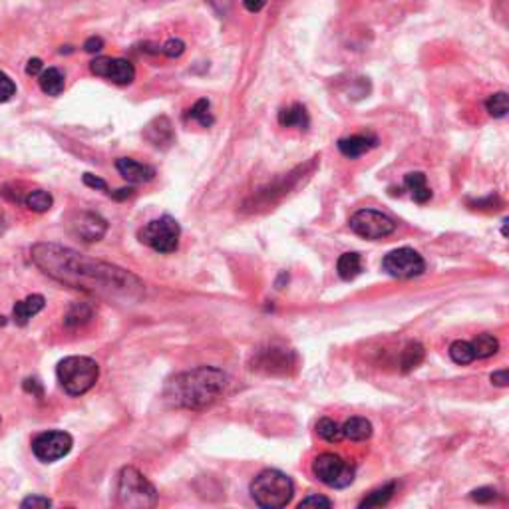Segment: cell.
Returning a JSON list of instances; mask_svg holds the SVG:
<instances>
[{
  "mask_svg": "<svg viewBox=\"0 0 509 509\" xmlns=\"http://www.w3.org/2000/svg\"><path fill=\"white\" fill-rule=\"evenodd\" d=\"M496 496H498V491L494 487H479V489L472 491V499L477 503H487V501L496 499Z\"/></svg>",
  "mask_w": 509,
  "mask_h": 509,
  "instance_id": "cell-34",
  "label": "cell"
},
{
  "mask_svg": "<svg viewBox=\"0 0 509 509\" xmlns=\"http://www.w3.org/2000/svg\"><path fill=\"white\" fill-rule=\"evenodd\" d=\"M382 269L394 278H412L426 271V261L412 247H400L384 257Z\"/></svg>",
  "mask_w": 509,
  "mask_h": 509,
  "instance_id": "cell-9",
  "label": "cell"
},
{
  "mask_svg": "<svg viewBox=\"0 0 509 509\" xmlns=\"http://www.w3.org/2000/svg\"><path fill=\"white\" fill-rule=\"evenodd\" d=\"M4 227H6V219H4V213L0 211V235L4 233Z\"/></svg>",
  "mask_w": 509,
  "mask_h": 509,
  "instance_id": "cell-42",
  "label": "cell"
},
{
  "mask_svg": "<svg viewBox=\"0 0 509 509\" xmlns=\"http://www.w3.org/2000/svg\"><path fill=\"white\" fill-rule=\"evenodd\" d=\"M229 386L227 374L213 366H199L181 372L165 386V400L175 408L207 410L219 400Z\"/></svg>",
  "mask_w": 509,
  "mask_h": 509,
  "instance_id": "cell-2",
  "label": "cell"
},
{
  "mask_svg": "<svg viewBox=\"0 0 509 509\" xmlns=\"http://www.w3.org/2000/svg\"><path fill=\"white\" fill-rule=\"evenodd\" d=\"M60 2H62V0H60ZM64 2H66V0H64Z\"/></svg>",
  "mask_w": 509,
  "mask_h": 509,
  "instance_id": "cell-43",
  "label": "cell"
},
{
  "mask_svg": "<svg viewBox=\"0 0 509 509\" xmlns=\"http://www.w3.org/2000/svg\"><path fill=\"white\" fill-rule=\"evenodd\" d=\"M104 48V40L100 38V36H92V38H88L86 42H84V50L86 52H90V54H94V52H100Z\"/></svg>",
  "mask_w": 509,
  "mask_h": 509,
  "instance_id": "cell-37",
  "label": "cell"
},
{
  "mask_svg": "<svg viewBox=\"0 0 509 509\" xmlns=\"http://www.w3.org/2000/svg\"><path fill=\"white\" fill-rule=\"evenodd\" d=\"M211 104H209V100H199V102H195V105L189 110V114H187V117H191V120H195V122H199L201 126L203 127H209V126H213V116H211Z\"/></svg>",
  "mask_w": 509,
  "mask_h": 509,
  "instance_id": "cell-30",
  "label": "cell"
},
{
  "mask_svg": "<svg viewBox=\"0 0 509 509\" xmlns=\"http://www.w3.org/2000/svg\"><path fill=\"white\" fill-rule=\"evenodd\" d=\"M162 52L167 56V58H179L183 52H186V42L183 40H177V38H172L163 44Z\"/></svg>",
  "mask_w": 509,
  "mask_h": 509,
  "instance_id": "cell-32",
  "label": "cell"
},
{
  "mask_svg": "<svg viewBox=\"0 0 509 509\" xmlns=\"http://www.w3.org/2000/svg\"><path fill=\"white\" fill-rule=\"evenodd\" d=\"M404 186L406 189L412 193V199H414L416 203H420V205L428 203L430 199H432V189H430L428 186V179H426V174H422V172L406 174Z\"/></svg>",
  "mask_w": 509,
  "mask_h": 509,
  "instance_id": "cell-18",
  "label": "cell"
},
{
  "mask_svg": "<svg viewBox=\"0 0 509 509\" xmlns=\"http://www.w3.org/2000/svg\"><path fill=\"white\" fill-rule=\"evenodd\" d=\"M470 342H472V348H474L475 359H489L499 350V340L494 335H489V333H482V335H477Z\"/></svg>",
  "mask_w": 509,
  "mask_h": 509,
  "instance_id": "cell-23",
  "label": "cell"
},
{
  "mask_svg": "<svg viewBox=\"0 0 509 509\" xmlns=\"http://www.w3.org/2000/svg\"><path fill=\"white\" fill-rule=\"evenodd\" d=\"M44 304H46V301H44V297H42V295H30L28 299L16 302V304H14V311H12L14 323L24 326V324L28 323L32 316H36V314L44 309Z\"/></svg>",
  "mask_w": 509,
  "mask_h": 509,
  "instance_id": "cell-17",
  "label": "cell"
},
{
  "mask_svg": "<svg viewBox=\"0 0 509 509\" xmlns=\"http://www.w3.org/2000/svg\"><path fill=\"white\" fill-rule=\"evenodd\" d=\"M348 227L362 239L376 241V239H384L396 231V221L390 215L376 211V209H360L350 217Z\"/></svg>",
  "mask_w": 509,
  "mask_h": 509,
  "instance_id": "cell-8",
  "label": "cell"
},
{
  "mask_svg": "<svg viewBox=\"0 0 509 509\" xmlns=\"http://www.w3.org/2000/svg\"><path fill=\"white\" fill-rule=\"evenodd\" d=\"M116 169L120 175L129 181V183H150L151 179L155 177V169L148 165V163H139L131 157H120L116 162Z\"/></svg>",
  "mask_w": 509,
  "mask_h": 509,
  "instance_id": "cell-15",
  "label": "cell"
},
{
  "mask_svg": "<svg viewBox=\"0 0 509 509\" xmlns=\"http://www.w3.org/2000/svg\"><path fill=\"white\" fill-rule=\"evenodd\" d=\"M92 74L114 82L117 86H127L136 80V68L131 62L124 58H112V56H100L90 62Z\"/></svg>",
  "mask_w": 509,
  "mask_h": 509,
  "instance_id": "cell-11",
  "label": "cell"
},
{
  "mask_svg": "<svg viewBox=\"0 0 509 509\" xmlns=\"http://www.w3.org/2000/svg\"><path fill=\"white\" fill-rule=\"evenodd\" d=\"M22 203L28 209L36 211V213H44V211L52 207L54 199H52V195H50L48 191H44V189H34V191H28V195L24 197Z\"/></svg>",
  "mask_w": 509,
  "mask_h": 509,
  "instance_id": "cell-26",
  "label": "cell"
},
{
  "mask_svg": "<svg viewBox=\"0 0 509 509\" xmlns=\"http://www.w3.org/2000/svg\"><path fill=\"white\" fill-rule=\"evenodd\" d=\"M424 354H426V350H424V347L420 342H408L404 350H402V356H400L402 372H410L418 368L422 364V360H424Z\"/></svg>",
  "mask_w": 509,
  "mask_h": 509,
  "instance_id": "cell-24",
  "label": "cell"
},
{
  "mask_svg": "<svg viewBox=\"0 0 509 509\" xmlns=\"http://www.w3.org/2000/svg\"><path fill=\"white\" fill-rule=\"evenodd\" d=\"M143 138L148 139L151 146L165 150L175 141L174 126L165 116L153 117L150 124L143 127Z\"/></svg>",
  "mask_w": 509,
  "mask_h": 509,
  "instance_id": "cell-13",
  "label": "cell"
},
{
  "mask_svg": "<svg viewBox=\"0 0 509 509\" xmlns=\"http://www.w3.org/2000/svg\"><path fill=\"white\" fill-rule=\"evenodd\" d=\"M313 505L314 508H321V505H323V508H333V505H335V501H333V499L324 498V496H309V498H304L301 503H299V508L301 509L313 508Z\"/></svg>",
  "mask_w": 509,
  "mask_h": 509,
  "instance_id": "cell-33",
  "label": "cell"
},
{
  "mask_svg": "<svg viewBox=\"0 0 509 509\" xmlns=\"http://www.w3.org/2000/svg\"><path fill=\"white\" fill-rule=\"evenodd\" d=\"M40 70H42V60L32 58L26 66V74L28 76H40Z\"/></svg>",
  "mask_w": 509,
  "mask_h": 509,
  "instance_id": "cell-40",
  "label": "cell"
},
{
  "mask_svg": "<svg viewBox=\"0 0 509 509\" xmlns=\"http://www.w3.org/2000/svg\"><path fill=\"white\" fill-rule=\"evenodd\" d=\"M84 183L88 187H92V189L108 191V183H105L104 179H100V177H96V175L92 174H84Z\"/></svg>",
  "mask_w": 509,
  "mask_h": 509,
  "instance_id": "cell-36",
  "label": "cell"
},
{
  "mask_svg": "<svg viewBox=\"0 0 509 509\" xmlns=\"http://www.w3.org/2000/svg\"><path fill=\"white\" fill-rule=\"evenodd\" d=\"M131 191H134L131 187H124V189H117V193H112V197L114 199H126V197L131 195Z\"/></svg>",
  "mask_w": 509,
  "mask_h": 509,
  "instance_id": "cell-41",
  "label": "cell"
},
{
  "mask_svg": "<svg viewBox=\"0 0 509 509\" xmlns=\"http://www.w3.org/2000/svg\"><path fill=\"white\" fill-rule=\"evenodd\" d=\"M14 94H16V84L11 80V76H6V74L0 70V104L8 102Z\"/></svg>",
  "mask_w": 509,
  "mask_h": 509,
  "instance_id": "cell-31",
  "label": "cell"
},
{
  "mask_svg": "<svg viewBox=\"0 0 509 509\" xmlns=\"http://www.w3.org/2000/svg\"><path fill=\"white\" fill-rule=\"evenodd\" d=\"M316 434H318L324 442H328V444H335V442L342 440V428L336 424L335 420H330V418H321V420L316 422Z\"/></svg>",
  "mask_w": 509,
  "mask_h": 509,
  "instance_id": "cell-28",
  "label": "cell"
},
{
  "mask_svg": "<svg viewBox=\"0 0 509 509\" xmlns=\"http://www.w3.org/2000/svg\"><path fill=\"white\" fill-rule=\"evenodd\" d=\"M340 428H342V438H348L352 442H364L372 436V424L366 418H348L344 426H340Z\"/></svg>",
  "mask_w": 509,
  "mask_h": 509,
  "instance_id": "cell-19",
  "label": "cell"
},
{
  "mask_svg": "<svg viewBox=\"0 0 509 509\" xmlns=\"http://www.w3.org/2000/svg\"><path fill=\"white\" fill-rule=\"evenodd\" d=\"M251 498L263 509L287 508L295 496V484L289 475L278 470H263L251 482Z\"/></svg>",
  "mask_w": 509,
  "mask_h": 509,
  "instance_id": "cell-3",
  "label": "cell"
},
{
  "mask_svg": "<svg viewBox=\"0 0 509 509\" xmlns=\"http://www.w3.org/2000/svg\"><path fill=\"white\" fill-rule=\"evenodd\" d=\"M336 273L342 281H352L362 273V257L360 253H344L336 261Z\"/></svg>",
  "mask_w": 509,
  "mask_h": 509,
  "instance_id": "cell-21",
  "label": "cell"
},
{
  "mask_svg": "<svg viewBox=\"0 0 509 509\" xmlns=\"http://www.w3.org/2000/svg\"><path fill=\"white\" fill-rule=\"evenodd\" d=\"M338 151L348 157V160H356L360 155L368 153L378 146V138L374 134H356V136H350V138L338 139Z\"/></svg>",
  "mask_w": 509,
  "mask_h": 509,
  "instance_id": "cell-14",
  "label": "cell"
},
{
  "mask_svg": "<svg viewBox=\"0 0 509 509\" xmlns=\"http://www.w3.org/2000/svg\"><path fill=\"white\" fill-rule=\"evenodd\" d=\"M116 503L126 509L155 508L157 491L146 475L136 468L127 465L117 475Z\"/></svg>",
  "mask_w": 509,
  "mask_h": 509,
  "instance_id": "cell-4",
  "label": "cell"
},
{
  "mask_svg": "<svg viewBox=\"0 0 509 509\" xmlns=\"http://www.w3.org/2000/svg\"><path fill=\"white\" fill-rule=\"evenodd\" d=\"M20 508H40V509H46V508H52V501L48 498H42V496H30V498H26L20 503Z\"/></svg>",
  "mask_w": 509,
  "mask_h": 509,
  "instance_id": "cell-35",
  "label": "cell"
},
{
  "mask_svg": "<svg viewBox=\"0 0 509 509\" xmlns=\"http://www.w3.org/2000/svg\"><path fill=\"white\" fill-rule=\"evenodd\" d=\"M70 233L76 235L78 239L86 241V243H96L100 241L108 231V223L104 217H100L98 213L92 211H80L74 213L68 221Z\"/></svg>",
  "mask_w": 509,
  "mask_h": 509,
  "instance_id": "cell-12",
  "label": "cell"
},
{
  "mask_svg": "<svg viewBox=\"0 0 509 509\" xmlns=\"http://www.w3.org/2000/svg\"><path fill=\"white\" fill-rule=\"evenodd\" d=\"M394 491H396V482H388V484H384V486L378 487V489L371 491L366 498L360 501L359 508H382V505H386V503L392 499Z\"/></svg>",
  "mask_w": 509,
  "mask_h": 509,
  "instance_id": "cell-22",
  "label": "cell"
},
{
  "mask_svg": "<svg viewBox=\"0 0 509 509\" xmlns=\"http://www.w3.org/2000/svg\"><path fill=\"white\" fill-rule=\"evenodd\" d=\"M486 110H487V114H489V116L498 117V120H501V117L508 116V112H509V96H508V92L491 94V96L487 98Z\"/></svg>",
  "mask_w": 509,
  "mask_h": 509,
  "instance_id": "cell-27",
  "label": "cell"
},
{
  "mask_svg": "<svg viewBox=\"0 0 509 509\" xmlns=\"http://www.w3.org/2000/svg\"><path fill=\"white\" fill-rule=\"evenodd\" d=\"M32 261L42 273L66 287L110 301H138L143 283L122 266L104 263L56 243H36Z\"/></svg>",
  "mask_w": 509,
  "mask_h": 509,
  "instance_id": "cell-1",
  "label": "cell"
},
{
  "mask_svg": "<svg viewBox=\"0 0 509 509\" xmlns=\"http://www.w3.org/2000/svg\"><path fill=\"white\" fill-rule=\"evenodd\" d=\"M313 474L318 477V482H323L324 486L342 489L354 482L356 465L342 460L336 453L326 451V453L316 456V460L313 462Z\"/></svg>",
  "mask_w": 509,
  "mask_h": 509,
  "instance_id": "cell-7",
  "label": "cell"
},
{
  "mask_svg": "<svg viewBox=\"0 0 509 509\" xmlns=\"http://www.w3.org/2000/svg\"><path fill=\"white\" fill-rule=\"evenodd\" d=\"M56 376L62 390L68 396H82L96 386L100 378V366L88 356H68L58 362Z\"/></svg>",
  "mask_w": 509,
  "mask_h": 509,
  "instance_id": "cell-5",
  "label": "cell"
},
{
  "mask_svg": "<svg viewBox=\"0 0 509 509\" xmlns=\"http://www.w3.org/2000/svg\"><path fill=\"white\" fill-rule=\"evenodd\" d=\"M489 380H491V384H496V386H499V388H505L509 384V374L508 371H498V372H494L491 376H489Z\"/></svg>",
  "mask_w": 509,
  "mask_h": 509,
  "instance_id": "cell-38",
  "label": "cell"
},
{
  "mask_svg": "<svg viewBox=\"0 0 509 509\" xmlns=\"http://www.w3.org/2000/svg\"><path fill=\"white\" fill-rule=\"evenodd\" d=\"M94 316V311L92 307L88 304V302H74L72 307L68 309V313L64 316V323L68 324V326H82V324H86L90 318Z\"/></svg>",
  "mask_w": 509,
  "mask_h": 509,
  "instance_id": "cell-25",
  "label": "cell"
},
{
  "mask_svg": "<svg viewBox=\"0 0 509 509\" xmlns=\"http://www.w3.org/2000/svg\"><path fill=\"white\" fill-rule=\"evenodd\" d=\"M278 124L283 127H297L301 131H307L311 127V116L302 104H292L278 112Z\"/></svg>",
  "mask_w": 509,
  "mask_h": 509,
  "instance_id": "cell-16",
  "label": "cell"
},
{
  "mask_svg": "<svg viewBox=\"0 0 509 509\" xmlns=\"http://www.w3.org/2000/svg\"><path fill=\"white\" fill-rule=\"evenodd\" d=\"M243 4H245V8L249 12H261L263 8H265V4H266V0H243Z\"/></svg>",
  "mask_w": 509,
  "mask_h": 509,
  "instance_id": "cell-39",
  "label": "cell"
},
{
  "mask_svg": "<svg viewBox=\"0 0 509 509\" xmlns=\"http://www.w3.org/2000/svg\"><path fill=\"white\" fill-rule=\"evenodd\" d=\"M181 227L172 215H163L160 219L150 221L143 229H139L138 237L143 245L151 247L153 251L162 254H169L177 251Z\"/></svg>",
  "mask_w": 509,
  "mask_h": 509,
  "instance_id": "cell-6",
  "label": "cell"
},
{
  "mask_svg": "<svg viewBox=\"0 0 509 509\" xmlns=\"http://www.w3.org/2000/svg\"><path fill=\"white\" fill-rule=\"evenodd\" d=\"M72 446H74V440H72L68 432L50 430V432L38 434L32 440V453L42 463H52L62 460L64 456H68Z\"/></svg>",
  "mask_w": 509,
  "mask_h": 509,
  "instance_id": "cell-10",
  "label": "cell"
},
{
  "mask_svg": "<svg viewBox=\"0 0 509 509\" xmlns=\"http://www.w3.org/2000/svg\"><path fill=\"white\" fill-rule=\"evenodd\" d=\"M450 359L456 362V364H470L474 362L475 354L474 348H472V342L468 340H456L450 344Z\"/></svg>",
  "mask_w": 509,
  "mask_h": 509,
  "instance_id": "cell-29",
  "label": "cell"
},
{
  "mask_svg": "<svg viewBox=\"0 0 509 509\" xmlns=\"http://www.w3.org/2000/svg\"><path fill=\"white\" fill-rule=\"evenodd\" d=\"M38 84H40V90L46 96H60V94L64 92L66 78H64V74L58 68H48L40 72Z\"/></svg>",
  "mask_w": 509,
  "mask_h": 509,
  "instance_id": "cell-20",
  "label": "cell"
}]
</instances>
